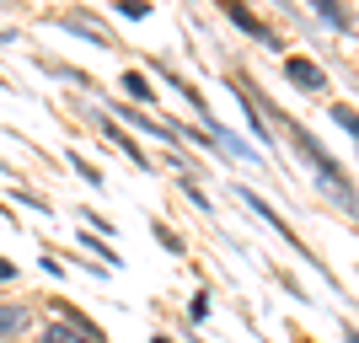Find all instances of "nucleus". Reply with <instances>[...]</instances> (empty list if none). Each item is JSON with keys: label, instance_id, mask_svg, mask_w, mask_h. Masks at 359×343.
<instances>
[{"label": "nucleus", "instance_id": "nucleus-6", "mask_svg": "<svg viewBox=\"0 0 359 343\" xmlns=\"http://www.w3.org/2000/svg\"><path fill=\"white\" fill-rule=\"evenodd\" d=\"M0 279H11V263H6V257H0Z\"/></svg>", "mask_w": 359, "mask_h": 343}, {"label": "nucleus", "instance_id": "nucleus-4", "mask_svg": "<svg viewBox=\"0 0 359 343\" xmlns=\"http://www.w3.org/2000/svg\"><path fill=\"white\" fill-rule=\"evenodd\" d=\"M332 119H338V123H344V129H348V135H359V113H354V107H332Z\"/></svg>", "mask_w": 359, "mask_h": 343}, {"label": "nucleus", "instance_id": "nucleus-2", "mask_svg": "<svg viewBox=\"0 0 359 343\" xmlns=\"http://www.w3.org/2000/svg\"><path fill=\"white\" fill-rule=\"evenodd\" d=\"M27 328V306H0V338H16Z\"/></svg>", "mask_w": 359, "mask_h": 343}, {"label": "nucleus", "instance_id": "nucleus-1", "mask_svg": "<svg viewBox=\"0 0 359 343\" xmlns=\"http://www.w3.org/2000/svg\"><path fill=\"white\" fill-rule=\"evenodd\" d=\"M285 75L295 81V86H306V91H311V86H322V70H316L311 60H290V65H285Z\"/></svg>", "mask_w": 359, "mask_h": 343}, {"label": "nucleus", "instance_id": "nucleus-3", "mask_svg": "<svg viewBox=\"0 0 359 343\" xmlns=\"http://www.w3.org/2000/svg\"><path fill=\"white\" fill-rule=\"evenodd\" d=\"M43 343H97V338H91L86 328H48Z\"/></svg>", "mask_w": 359, "mask_h": 343}, {"label": "nucleus", "instance_id": "nucleus-5", "mask_svg": "<svg viewBox=\"0 0 359 343\" xmlns=\"http://www.w3.org/2000/svg\"><path fill=\"white\" fill-rule=\"evenodd\" d=\"M123 86L135 91V97H150V86H145V75H123Z\"/></svg>", "mask_w": 359, "mask_h": 343}]
</instances>
